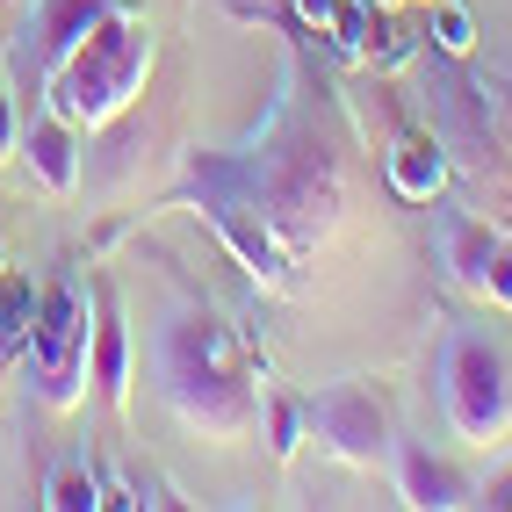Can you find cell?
I'll return each instance as SVG.
<instances>
[{
    "label": "cell",
    "mask_w": 512,
    "mask_h": 512,
    "mask_svg": "<svg viewBox=\"0 0 512 512\" xmlns=\"http://www.w3.org/2000/svg\"><path fill=\"white\" fill-rule=\"evenodd\" d=\"M426 8H433V0H426Z\"/></svg>",
    "instance_id": "obj_22"
},
{
    "label": "cell",
    "mask_w": 512,
    "mask_h": 512,
    "mask_svg": "<svg viewBox=\"0 0 512 512\" xmlns=\"http://www.w3.org/2000/svg\"><path fill=\"white\" fill-rule=\"evenodd\" d=\"M0 8H22V0H0Z\"/></svg>",
    "instance_id": "obj_21"
},
{
    "label": "cell",
    "mask_w": 512,
    "mask_h": 512,
    "mask_svg": "<svg viewBox=\"0 0 512 512\" xmlns=\"http://www.w3.org/2000/svg\"><path fill=\"white\" fill-rule=\"evenodd\" d=\"M101 15H109V0H22V44H15V65L29 73V87H44L51 65L73 51Z\"/></svg>",
    "instance_id": "obj_9"
},
{
    "label": "cell",
    "mask_w": 512,
    "mask_h": 512,
    "mask_svg": "<svg viewBox=\"0 0 512 512\" xmlns=\"http://www.w3.org/2000/svg\"><path fill=\"white\" fill-rule=\"evenodd\" d=\"M440 260H448L455 289L484 296L491 311H512V238L469 210H448L440 217Z\"/></svg>",
    "instance_id": "obj_8"
},
{
    "label": "cell",
    "mask_w": 512,
    "mask_h": 512,
    "mask_svg": "<svg viewBox=\"0 0 512 512\" xmlns=\"http://www.w3.org/2000/svg\"><path fill=\"white\" fill-rule=\"evenodd\" d=\"M152 65H159L152 22L109 8L73 51L51 65V80H44L37 94H44V109H58L73 130H109V123H123L130 109H138Z\"/></svg>",
    "instance_id": "obj_3"
},
{
    "label": "cell",
    "mask_w": 512,
    "mask_h": 512,
    "mask_svg": "<svg viewBox=\"0 0 512 512\" xmlns=\"http://www.w3.org/2000/svg\"><path fill=\"white\" fill-rule=\"evenodd\" d=\"M440 419L469 448H505L512 440V361L498 339L455 332L440 347Z\"/></svg>",
    "instance_id": "obj_5"
},
{
    "label": "cell",
    "mask_w": 512,
    "mask_h": 512,
    "mask_svg": "<svg viewBox=\"0 0 512 512\" xmlns=\"http://www.w3.org/2000/svg\"><path fill=\"white\" fill-rule=\"evenodd\" d=\"M383 166H390V188H397L404 202H433L440 188H448V174H455L448 138H440V130H404Z\"/></svg>",
    "instance_id": "obj_12"
},
{
    "label": "cell",
    "mask_w": 512,
    "mask_h": 512,
    "mask_svg": "<svg viewBox=\"0 0 512 512\" xmlns=\"http://www.w3.org/2000/svg\"><path fill=\"white\" fill-rule=\"evenodd\" d=\"M246 181H253V202H260V217L282 238L289 260H311L339 231V217H347V159H339V138L318 116H296L289 101L260 130V152L246 159Z\"/></svg>",
    "instance_id": "obj_2"
},
{
    "label": "cell",
    "mask_w": 512,
    "mask_h": 512,
    "mask_svg": "<svg viewBox=\"0 0 512 512\" xmlns=\"http://www.w3.org/2000/svg\"><path fill=\"white\" fill-rule=\"evenodd\" d=\"M15 166L44 195H73L80 174H87V130H73L58 109H37L22 123V145H15Z\"/></svg>",
    "instance_id": "obj_10"
},
{
    "label": "cell",
    "mask_w": 512,
    "mask_h": 512,
    "mask_svg": "<svg viewBox=\"0 0 512 512\" xmlns=\"http://www.w3.org/2000/svg\"><path fill=\"white\" fill-rule=\"evenodd\" d=\"M29 318H37V289H29L15 267H0V368L22 361V347H29Z\"/></svg>",
    "instance_id": "obj_14"
},
{
    "label": "cell",
    "mask_w": 512,
    "mask_h": 512,
    "mask_svg": "<svg viewBox=\"0 0 512 512\" xmlns=\"http://www.w3.org/2000/svg\"><path fill=\"white\" fill-rule=\"evenodd\" d=\"M484 94H491V123H498V138L512 145V73H498V80H484Z\"/></svg>",
    "instance_id": "obj_19"
},
{
    "label": "cell",
    "mask_w": 512,
    "mask_h": 512,
    "mask_svg": "<svg viewBox=\"0 0 512 512\" xmlns=\"http://www.w3.org/2000/svg\"><path fill=\"white\" fill-rule=\"evenodd\" d=\"M87 375H94V390L109 397V404L130 397V332H123V311H116L109 289H94V347H87Z\"/></svg>",
    "instance_id": "obj_13"
},
{
    "label": "cell",
    "mask_w": 512,
    "mask_h": 512,
    "mask_svg": "<svg viewBox=\"0 0 512 512\" xmlns=\"http://www.w3.org/2000/svg\"><path fill=\"white\" fill-rule=\"evenodd\" d=\"M188 188L202 202V217H210V231L238 253V267H246L260 289H296V275H289L296 260L282 253V238L267 231V217H260L253 181H246V159H195L188 166Z\"/></svg>",
    "instance_id": "obj_6"
},
{
    "label": "cell",
    "mask_w": 512,
    "mask_h": 512,
    "mask_svg": "<svg viewBox=\"0 0 512 512\" xmlns=\"http://www.w3.org/2000/svg\"><path fill=\"white\" fill-rule=\"evenodd\" d=\"M390 462H397V498H404V505H419V512H455V505H469L462 469L440 462L433 448H419V440L390 448Z\"/></svg>",
    "instance_id": "obj_11"
},
{
    "label": "cell",
    "mask_w": 512,
    "mask_h": 512,
    "mask_svg": "<svg viewBox=\"0 0 512 512\" xmlns=\"http://www.w3.org/2000/svg\"><path fill=\"white\" fill-rule=\"evenodd\" d=\"M303 433L325 440V455H339L347 469H383L397 433H390V404L368 375H339V383L303 397Z\"/></svg>",
    "instance_id": "obj_7"
},
{
    "label": "cell",
    "mask_w": 512,
    "mask_h": 512,
    "mask_svg": "<svg viewBox=\"0 0 512 512\" xmlns=\"http://www.w3.org/2000/svg\"><path fill=\"white\" fill-rule=\"evenodd\" d=\"M484 505H498V512H512V476H498V484L484 491Z\"/></svg>",
    "instance_id": "obj_20"
},
{
    "label": "cell",
    "mask_w": 512,
    "mask_h": 512,
    "mask_svg": "<svg viewBox=\"0 0 512 512\" xmlns=\"http://www.w3.org/2000/svg\"><path fill=\"white\" fill-rule=\"evenodd\" d=\"M433 44H440V58H469L476 51V22L455 8V0H433Z\"/></svg>",
    "instance_id": "obj_17"
},
{
    "label": "cell",
    "mask_w": 512,
    "mask_h": 512,
    "mask_svg": "<svg viewBox=\"0 0 512 512\" xmlns=\"http://www.w3.org/2000/svg\"><path fill=\"white\" fill-rule=\"evenodd\" d=\"M87 347H94V289L80 275H51L37 289V318H29V383H37L44 412H80L94 375H87Z\"/></svg>",
    "instance_id": "obj_4"
},
{
    "label": "cell",
    "mask_w": 512,
    "mask_h": 512,
    "mask_svg": "<svg viewBox=\"0 0 512 512\" xmlns=\"http://www.w3.org/2000/svg\"><path fill=\"white\" fill-rule=\"evenodd\" d=\"M15 145H22V101L15 87H0V166H15Z\"/></svg>",
    "instance_id": "obj_18"
},
{
    "label": "cell",
    "mask_w": 512,
    "mask_h": 512,
    "mask_svg": "<svg viewBox=\"0 0 512 512\" xmlns=\"http://www.w3.org/2000/svg\"><path fill=\"white\" fill-rule=\"evenodd\" d=\"M260 419H267V455H275V462H289V455L303 448V404H289V397H267V404H260Z\"/></svg>",
    "instance_id": "obj_16"
},
{
    "label": "cell",
    "mask_w": 512,
    "mask_h": 512,
    "mask_svg": "<svg viewBox=\"0 0 512 512\" xmlns=\"http://www.w3.org/2000/svg\"><path fill=\"white\" fill-rule=\"evenodd\" d=\"M44 505H51V512H94V505H109V498H101V484H94L87 462H65V469H51Z\"/></svg>",
    "instance_id": "obj_15"
},
{
    "label": "cell",
    "mask_w": 512,
    "mask_h": 512,
    "mask_svg": "<svg viewBox=\"0 0 512 512\" xmlns=\"http://www.w3.org/2000/svg\"><path fill=\"white\" fill-rule=\"evenodd\" d=\"M152 383L166 419L202 448H246L260 426V383L246 368V347L210 303H174L152 325Z\"/></svg>",
    "instance_id": "obj_1"
}]
</instances>
